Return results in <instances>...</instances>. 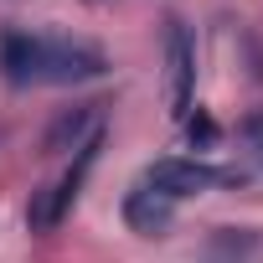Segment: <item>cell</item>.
I'll return each mask as SVG.
<instances>
[{
    "label": "cell",
    "instance_id": "1",
    "mask_svg": "<svg viewBox=\"0 0 263 263\" xmlns=\"http://www.w3.org/2000/svg\"><path fill=\"white\" fill-rule=\"evenodd\" d=\"M242 181H248L242 171H217V165H206L196 155H160L140 176V186L165 196V201H186V196H201L212 186H242Z\"/></svg>",
    "mask_w": 263,
    "mask_h": 263
},
{
    "label": "cell",
    "instance_id": "2",
    "mask_svg": "<svg viewBox=\"0 0 263 263\" xmlns=\"http://www.w3.org/2000/svg\"><path fill=\"white\" fill-rule=\"evenodd\" d=\"M98 78H108V52L98 42H83V36H42L36 83L78 88V83H98Z\"/></svg>",
    "mask_w": 263,
    "mask_h": 263
},
{
    "label": "cell",
    "instance_id": "3",
    "mask_svg": "<svg viewBox=\"0 0 263 263\" xmlns=\"http://www.w3.org/2000/svg\"><path fill=\"white\" fill-rule=\"evenodd\" d=\"M165 98L171 119H186L196 108V36L186 21H165Z\"/></svg>",
    "mask_w": 263,
    "mask_h": 263
},
{
    "label": "cell",
    "instance_id": "4",
    "mask_svg": "<svg viewBox=\"0 0 263 263\" xmlns=\"http://www.w3.org/2000/svg\"><path fill=\"white\" fill-rule=\"evenodd\" d=\"M119 217H124V227L135 232V237H165V232L176 227V201H165V196L135 186V191H124Z\"/></svg>",
    "mask_w": 263,
    "mask_h": 263
},
{
    "label": "cell",
    "instance_id": "5",
    "mask_svg": "<svg viewBox=\"0 0 263 263\" xmlns=\"http://www.w3.org/2000/svg\"><path fill=\"white\" fill-rule=\"evenodd\" d=\"M103 108H108V103H78V108H62V114L47 124L42 150H47V155H67V150H78L93 129H103Z\"/></svg>",
    "mask_w": 263,
    "mask_h": 263
},
{
    "label": "cell",
    "instance_id": "6",
    "mask_svg": "<svg viewBox=\"0 0 263 263\" xmlns=\"http://www.w3.org/2000/svg\"><path fill=\"white\" fill-rule=\"evenodd\" d=\"M36 57H42V36L36 31H21V26L0 31V78L11 88H31L36 83Z\"/></svg>",
    "mask_w": 263,
    "mask_h": 263
},
{
    "label": "cell",
    "instance_id": "7",
    "mask_svg": "<svg viewBox=\"0 0 263 263\" xmlns=\"http://www.w3.org/2000/svg\"><path fill=\"white\" fill-rule=\"evenodd\" d=\"M253 253H258V232L253 227H212L196 263H253Z\"/></svg>",
    "mask_w": 263,
    "mask_h": 263
},
{
    "label": "cell",
    "instance_id": "8",
    "mask_svg": "<svg viewBox=\"0 0 263 263\" xmlns=\"http://www.w3.org/2000/svg\"><path fill=\"white\" fill-rule=\"evenodd\" d=\"M67 201L57 196V186H36L31 191V201H26V227L36 232V237H47V232H57L62 222H67Z\"/></svg>",
    "mask_w": 263,
    "mask_h": 263
},
{
    "label": "cell",
    "instance_id": "9",
    "mask_svg": "<svg viewBox=\"0 0 263 263\" xmlns=\"http://www.w3.org/2000/svg\"><path fill=\"white\" fill-rule=\"evenodd\" d=\"M181 124H186V145H191V150H217V140H222V124H217V119H212L201 103H196V108H191Z\"/></svg>",
    "mask_w": 263,
    "mask_h": 263
}]
</instances>
